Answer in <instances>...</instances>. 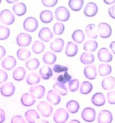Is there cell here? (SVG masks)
I'll use <instances>...</instances> for the list:
<instances>
[{"instance_id":"6da1fadb","label":"cell","mask_w":115,"mask_h":123,"mask_svg":"<svg viewBox=\"0 0 115 123\" xmlns=\"http://www.w3.org/2000/svg\"><path fill=\"white\" fill-rule=\"evenodd\" d=\"M55 18L61 22H66L69 19L70 13L69 10L65 6H61L55 10Z\"/></svg>"},{"instance_id":"7a4b0ae2","label":"cell","mask_w":115,"mask_h":123,"mask_svg":"<svg viewBox=\"0 0 115 123\" xmlns=\"http://www.w3.org/2000/svg\"><path fill=\"white\" fill-rule=\"evenodd\" d=\"M24 29L27 31L33 32L37 30L38 27L37 20L34 17H29L25 20L23 24Z\"/></svg>"},{"instance_id":"3957f363","label":"cell","mask_w":115,"mask_h":123,"mask_svg":"<svg viewBox=\"0 0 115 123\" xmlns=\"http://www.w3.org/2000/svg\"><path fill=\"white\" fill-rule=\"evenodd\" d=\"M37 108L42 116L48 117L50 116L53 112V107L47 102L41 101L37 105Z\"/></svg>"},{"instance_id":"277c9868","label":"cell","mask_w":115,"mask_h":123,"mask_svg":"<svg viewBox=\"0 0 115 123\" xmlns=\"http://www.w3.org/2000/svg\"><path fill=\"white\" fill-rule=\"evenodd\" d=\"M0 20L2 24L11 25L14 23L15 17L14 14L9 10L6 9L0 13Z\"/></svg>"},{"instance_id":"5b68a950","label":"cell","mask_w":115,"mask_h":123,"mask_svg":"<svg viewBox=\"0 0 115 123\" xmlns=\"http://www.w3.org/2000/svg\"><path fill=\"white\" fill-rule=\"evenodd\" d=\"M97 31L101 38H107L111 35L112 28L107 23L102 22L98 25Z\"/></svg>"},{"instance_id":"8992f818","label":"cell","mask_w":115,"mask_h":123,"mask_svg":"<svg viewBox=\"0 0 115 123\" xmlns=\"http://www.w3.org/2000/svg\"><path fill=\"white\" fill-rule=\"evenodd\" d=\"M32 41L31 36L25 32L20 33L16 37L17 43L20 47H27L31 43Z\"/></svg>"},{"instance_id":"52a82bcc","label":"cell","mask_w":115,"mask_h":123,"mask_svg":"<svg viewBox=\"0 0 115 123\" xmlns=\"http://www.w3.org/2000/svg\"><path fill=\"white\" fill-rule=\"evenodd\" d=\"M68 112L63 108L58 109L53 116V120L56 123H65L69 118Z\"/></svg>"},{"instance_id":"ba28073f","label":"cell","mask_w":115,"mask_h":123,"mask_svg":"<svg viewBox=\"0 0 115 123\" xmlns=\"http://www.w3.org/2000/svg\"><path fill=\"white\" fill-rule=\"evenodd\" d=\"M96 111L92 108L86 107L81 112V116L84 120L88 123L94 122L96 118Z\"/></svg>"},{"instance_id":"9c48e42d","label":"cell","mask_w":115,"mask_h":123,"mask_svg":"<svg viewBox=\"0 0 115 123\" xmlns=\"http://www.w3.org/2000/svg\"><path fill=\"white\" fill-rule=\"evenodd\" d=\"M98 60L102 62L108 63L112 60L113 56L108 48L106 47L101 48L98 52Z\"/></svg>"},{"instance_id":"30bf717a","label":"cell","mask_w":115,"mask_h":123,"mask_svg":"<svg viewBox=\"0 0 115 123\" xmlns=\"http://www.w3.org/2000/svg\"><path fill=\"white\" fill-rule=\"evenodd\" d=\"M112 120L113 116L110 111L104 109L99 112L98 117V123H111Z\"/></svg>"},{"instance_id":"8fae6325","label":"cell","mask_w":115,"mask_h":123,"mask_svg":"<svg viewBox=\"0 0 115 123\" xmlns=\"http://www.w3.org/2000/svg\"><path fill=\"white\" fill-rule=\"evenodd\" d=\"M98 11V6L94 2H90L86 4L84 10V13L86 16L93 17L97 14Z\"/></svg>"},{"instance_id":"7c38bea8","label":"cell","mask_w":115,"mask_h":123,"mask_svg":"<svg viewBox=\"0 0 115 123\" xmlns=\"http://www.w3.org/2000/svg\"><path fill=\"white\" fill-rule=\"evenodd\" d=\"M0 92H1L2 95L4 97H11L14 93L15 86L12 83L7 82L1 86V89H0Z\"/></svg>"},{"instance_id":"4fadbf2b","label":"cell","mask_w":115,"mask_h":123,"mask_svg":"<svg viewBox=\"0 0 115 123\" xmlns=\"http://www.w3.org/2000/svg\"><path fill=\"white\" fill-rule=\"evenodd\" d=\"M38 37L44 42H48L53 37V34L49 28L44 27L40 30Z\"/></svg>"},{"instance_id":"5bb4252c","label":"cell","mask_w":115,"mask_h":123,"mask_svg":"<svg viewBox=\"0 0 115 123\" xmlns=\"http://www.w3.org/2000/svg\"><path fill=\"white\" fill-rule=\"evenodd\" d=\"M29 92L35 99H41L44 96L45 88L41 85L35 86L30 88Z\"/></svg>"},{"instance_id":"9a60e30c","label":"cell","mask_w":115,"mask_h":123,"mask_svg":"<svg viewBox=\"0 0 115 123\" xmlns=\"http://www.w3.org/2000/svg\"><path fill=\"white\" fill-rule=\"evenodd\" d=\"M17 64V61L14 56H8L2 62L1 65L5 70L10 71L14 68Z\"/></svg>"},{"instance_id":"2e32d148","label":"cell","mask_w":115,"mask_h":123,"mask_svg":"<svg viewBox=\"0 0 115 123\" xmlns=\"http://www.w3.org/2000/svg\"><path fill=\"white\" fill-rule=\"evenodd\" d=\"M84 73L85 78L88 80H94L97 76L96 66L93 64L85 66L84 70Z\"/></svg>"},{"instance_id":"e0dca14e","label":"cell","mask_w":115,"mask_h":123,"mask_svg":"<svg viewBox=\"0 0 115 123\" xmlns=\"http://www.w3.org/2000/svg\"><path fill=\"white\" fill-rule=\"evenodd\" d=\"M91 101L92 103L97 107L103 106L106 104L105 96L101 92H97L93 95Z\"/></svg>"},{"instance_id":"ac0fdd59","label":"cell","mask_w":115,"mask_h":123,"mask_svg":"<svg viewBox=\"0 0 115 123\" xmlns=\"http://www.w3.org/2000/svg\"><path fill=\"white\" fill-rule=\"evenodd\" d=\"M65 43L61 38H56L50 43V48L55 53H60L64 47Z\"/></svg>"},{"instance_id":"d6986e66","label":"cell","mask_w":115,"mask_h":123,"mask_svg":"<svg viewBox=\"0 0 115 123\" xmlns=\"http://www.w3.org/2000/svg\"><path fill=\"white\" fill-rule=\"evenodd\" d=\"M47 100L53 105H57L60 102L61 97L59 94L53 90L48 92L47 96Z\"/></svg>"},{"instance_id":"ffe728a7","label":"cell","mask_w":115,"mask_h":123,"mask_svg":"<svg viewBox=\"0 0 115 123\" xmlns=\"http://www.w3.org/2000/svg\"><path fill=\"white\" fill-rule=\"evenodd\" d=\"M101 86L105 90L113 89L115 86V79L113 76H107L102 81Z\"/></svg>"},{"instance_id":"44dd1931","label":"cell","mask_w":115,"mask_h":123,"mask_svg":"<svg viewBox=\"0 0 115 123\" xmlns=\"http://www.w3.org/2000/svg\"><path fill=\"white\" fill-rule=\"evenodd\" d=\"M78 50V46L72 42H69L66 46L65 54L68 57H74L77 54Z\"/></svg>"},{"instance_id":"7402d4cb","label":"cell","mask_w":115,"mask_h":123,"mask_svg":"<svg viewBox=\"0 0 115 123\" xmlns=\"http://www.w3.org/2000/svg\"><path fill=\"white\" fill-rule=\"evenodd\" d=\"M21 102L22 105L25 107H30L35 103V98L30 93H25L21 96Z\"/></svg>"},{"instance_id":"603a6c76","label":"cell","mask_w":115,"mask_h":123,"mask_svg":"<svg viewBox=\"0 0 115 123\" xmlns=\"http://www.w3.org/2000/svg\"><path fill=\"white\" fill-rule=\"evenodd\" d=\"M25 116L28 123H35L36 120L40 118V115L34 109H30L25 114Z\"/></svg>"},{"instance_id":"cb8c5ba5","label":"cell","mask_w":115,"mask_h":123,"mask_svg":"<svg viewBox=\"0 0 115 123\" xmlns=\"http://www.w3.org/2000/svg\"><path fill=\"white\" fill-rule=\"evenodd\" d=\"M12 9L13 11L18 16H22L27 11L26 6L22 2H19L13 6Z\"/></svg>"},{"instance_id":"d4e9b609","label":"cell","mask_w":115,"mask_h":123,"mask_svg":"<svg viewBox=\"0 0 115 123\" xmlns=\"http://www.w3.org/2000/svg\"><path fill=\"white\" fill-rule=\"evenodd\" d=\"M26 74V71L25 68L20 66V67L16 68L13 72L12 77L14 80L17 81H21L24 79Z\"/></svg>"},{"instance_id":"484cf974","label":"cell","mask_w":115,"mask_h":123,"mask_svg":"<svg viewBox=\"0 0 115 123\" xmlns=\"http://www.w3.org/2000/svg\"><path fill=\"white\" fill-rule=\"evenodd\" d=\"M40 18L41 21L44 24H48L53 21V14L52 12L48 10H43L40 14Z\"/></svg>"},{"instance_id":"4316f807","label":"cell","mask_w":115,"mask_h":123,"mask_svg":"<svg viewBox=\"0 0 115 123\" xmlns=\"http://www.w3.org/2000/svg\"><path fill=\"white\" fill-rule=\"evenodd\" d=\"M43 61L46 64L52 65L57 61V56L51 52H46L43 56Z\"/></svg>"},{"instance_id":"83f0119b","label":"cell","mask_w":115,"mask_h":123,"mask_svg":"<svg viewBox=\"0 0 115 123\" xmlns=\"http://www.w3.org/2000/svg\"><path fill=\"white\" fill-rule=\"evenodd\" d=\"M39 73L43 80H47L53 75V71L50 66H43L40 68Z\"/></svg>"},{"instance_id":"f1b7e54d","label":"cell","mask_w":115,"mask_h":123,"mask_svg":"<svg viewBox=\"0 0 115 123\" xmlns=\"http://www.w3.org/2000/svg\"><path fill=\"white\" fill-rule=\"evenodd\" d=\"M85 32L88 38H91V39L98 38V31L96 29L95 24H91L87 25L85 28Z\"/></svg>"},{"instance_id":"f546056e","label":"cell","mask_w":115,"mask_h":123,"mask_svg":"<svg viewBox=\"0 0 115 123\" xmlns=\"http://www.w3.org/2000/svg\"><path fill=\"white\" fill-rule=\"evenodd\" d=\"M94 60H95V58H94V55L89 53H83L80 57L81 62L85 65L92 64L94 62Z\"/></svg>"},{"instance_id":"4dcf8cb0","label":"cell","mask_w":115,"mask_h":123,"mask_svg":"<svg viewBox=\"0 0 115 123\" xmlns=\"http://www.w3.org/2000/svg\"><path fill=\"white\" fill-rule=\"evenodd\" d=\"M66 108L71 114H75L80 109V106L77 101L74 100H71L66 104Z\"/></svg>"},{"instance_id":"1f68e13d","label":"cell","mask_w":115,"mask_h":123,"mask_svg":"<svg viewBox=\"0 0 115 123\" xmlns=\"http://www.w3.org/2000/svg\"><path fill=\"white\" fill-rule=\"evenodd\" d=\"M112 72L111 66L108 64H101L98 66V72L101 76H106Z\"/></svg>"},{"instance_id":"d6a6232c","label":"cell","mask_w":115,"mask_h":123,"mask_svg":"<svg viewBox=\"0 0 115 123\" xmlns=\"http://www.w3.org/2000/svg\"><path fill=\"white\" fill-rule=\"evenodd\" d=\"M98 47V43L96 41L93 40H88L84 43L83 49L88 52H94Z\"/></svg>"},{"instance_id":"836d02e7","label":"cell","mask_w":115,"mask_h":123,"mask_svg":"<svg viewBox=\"0 0 115 123\" xmlns=\"http://www.w3.org/2000/svg\"><path fill=\"white\" fill-rule=\"evenodd\" d=\"M85 34L83 30L81 29H77L74 31L72 34V39L74 42L78 43H81L85 40Z\"/></svg>"},{"instance_id":"e575fe53","label":"cell","mask_w":115,"mask_h":123,"mask_svg":"<svg viewBox=\"0 0 115 123\" xmlns=\"http://www.w3.org/2000/svg\"><path fill=\"white\" fill-rule=\"evenodd\" d=\"M45 48L44 43L39 40H36L33 43L32 49L33 52L36 54H40L44 52Z\"/></svg>"},{"instance_id":"d590c367","label":"cell","mask_w":115,"mask_h":123,"mask_svg":"<svg viewBox=\"0 0 115 123\" xmlns=\"http://www.w3.org/2000/svg\"><path fill=\"white\" fill-rule=\"evenodd\" d=\"M84 4L83 0H70L68 2V6L74 11H79L81 10Z\"/></svg>"},{"instance_id":"8d00e7d4","label":"cell","mask_w":115,"mask_h":123,"mask_svg":"<svg viewBox=\"0 0 115 123\" xmlns=\"http://www.w3.org/2000/svg\"><path fill=\"white\" fill-rule=\"evenodd\" d=\"M40 65L39 60L36 58H33L26 62L25 66L26 68L30 71L35 70L37 69Z\"/></svg>"},{"instance_id":"74e56055","label":"cell","mask_w":115,"mask_h":123,"mask_svg":"<svg viewBox=\"0 0 115 123\" xmlns=\"http://www.w3.org/2000/svg\"><path fill=\"white\" fill-rule=\"evenodd\" d=\"M17 56L20 61H25L29 58L31 56L30 51L25 48H20L17 50Z\"/></svg>"},{"instance_id":"f35d334b","label":"cell","mask_w":115,"mask_h":123,"mask_svg":"<svg viewBox=\"0 0 115 123\" xmlns=\"http://www.w3.org/2000/svg\"><path fill=\"white\" fill-rule=\"evenodd\" d=\"M41 81L40 76L36 73H30L28 75L26 82L29 85L32 86L39 83Z\"/></svg>"},{"instance_id":"ab89813d","label":"cell","mask_w":115,"mask_h":123,"mask_svg":"<svg viewBox=\"0 0 115 123\" xmlns=\"http://www.w3.org/2000/svg\"><path fill=\"white\" fill-rule=\"evenodd\" d=\"M93 85L90 82L84 81L81 85L80 92L82 94H88L92 91Z\"/></svg>"},{"instance_id":"60d3db41","label":"cell","mask_w":115,"mask_h":123,"mask_svg":"<svg viewBox=\"0 0 115 123\" xmlns=\"http://www.w3.org/2000/svg\"><path fill=\"white\" fill-rule=\"evenodd\" d=\"M53 88L61 96H66L68 93V90L67 87L64 84L59 82H56L53 85Z\"/></svg>"},{"instance_id":"b9f144b4","label":"cell","mask_w":115,"mask_h":123,"mask_svg":"<svg viewBox=\"0 0 115 123\" xmlns=\"http://www.w3.org/2000/svg\"><path fill=\"white\" fill-rule=\"evenodd\" d=\"M72 79V76L68 73V72H65L63 74H60L57 78L58 82L62 84H65L69 82Z\"/></svg>"},{"instance_id":"7bdbcfd3","label":"cell","mask_w":115,"mask_h":123,"mask_svg":"<svg viewBox=\"0 0 115 123\" xmlns=\"http://www.w3.org/2000/svg\"><path fill=\"white\" fill-rule=\"evenodd\" d=\"M10 34V30L6 26H0V40H4L9 38Z\"/></svg>"},{"instance_id":"ee69618b","label":"cell","mask_w":115,"mask_h":123,"mask_svg":"<svg viewBox=\"0 0 115 123\" xmlns=\"http://www.w3.org/2000/svg\"><path fill=\"white\" fill-rule=\"evenodd\" d=\"M80 86V81L77 79H71V80L69 82L68 84V88L69 90L71 92H75L79 88Z\"/></svg>"},{"instance_id":"f6af8a7d","label":"cell","mask_w":115,"mask_h":123,"mask_svg":"<svg viewBox=\"0 0 115 123\" xmlns=\"http://www.w3.org/2000/svg\"><path fill=\"white\" fill-rule=\"evenodd\" d=\"M53 31L55 35H61L65 30V25L61 22H57L53 25Z\"/></svg>"},{"instance_id":"bcb514c9","label":"cell","mask_w":115,"mask_h":123,"mask_svg":"<svg viewBox=\"0 0 115 123\" xmlns=\"http://www.w3.org/2000/svg\"><path fill=\"white\" fill-rule=\"evenodd\" d=\"M53 71L55 73H61L65 72H68V68L67 66H62L60 64H55L53 66Z\"/></svg>"},{"instance_id":"7dc6e473","label":"cell","mask_w":115,"mask_h":123,"mask_svg":"<svg viewBox=\"0 0 115 123\" xmlns=\"http://www.w3.org/2000/svg\"><path fill=\"white\" fill-rule=\"evenodd\" d=\"M108 103L111 105H115V91H110L107 94Z\"/></svg>"},{"instance_id":"c3c4849f","label":"cell","mask_w":115,"mask_h":123,"mask_svg":"<svg viewBox=\"0 0 115 123\" xmlns=\"http://www.w3.org/2000/svg\"><path fill=\"white\" fill-rule=\"evenodd\" d=\"M58 2V0H42V3L44 6L47 7H53Z\"/></svg>"},{"instance_id":"681fc988","label":"cell","mask_w":115,"mask_h":123,"mask_svg":"<svg viewBox=\"0 0 115 123\" xmlns=\"http://www.w3.org/2000/svg\"><path fill=\"white\" fill-rule=\"evenodd\" d=\"M11 123H26L22 116L20 115L14 116L12 118Z\"/></svg>"},{"instance_id":"f907efd6","label":"cell","mask_w":115,"mask_h":123,"mask_svg":"<svg viewBox=\"0 0 115 123\" xmlns=\"http://www.w3.org/2000/svg\"><path fill=\"white\" fill-rule=\"evenodd\" d=\"M8 75L6 71L0 69V84L7 81Z\"/></svg>"},{"instance_id":"816d5d0a","label":"cell","mask_w":115,"mask_h":123,"mask_svg":"<svg viewBox=\"0 0 115 123\" xmlns=\"http://www.w3.org/2000/svg\"><path fill=\"white\" fill-rule=\"evenodd\" d=\"M108 13L111 18L115 19V4L109 7L108 9Z\"/></svg>"},{"instance_id":"f5cc1de1","label":"cell","mask_w":115,"mask_h":123,"mask_svg":"<svg viewBox=\"0 0 115 123\" xmlns=\"http://www.w3.org/2000/svg\"><path fill=\"white\" fill-rule=\"evenodd\" d=\"M6 120V114L3 109L0 108V123H3Z\"/></svg>"},{"instance_id":"db71d44e","label":"cell","mask_w":115,"mask_h":123,"mask_svg":"<svg viewBox=\"0 0 115 123\" xmlns=\"http://www.w3.org/2000/svg\"><path fill=\"white\" fill-rule=\"evenodd\" d=\"M6 54V49L3 46H0V60H1Z\"/></svg>"},{"instance_id":"11a10c76","label":"cell","mask_w":115,"mask_h":123,"mask_svg":"<svg viewBox=\"0 0 115 123\" xmlns=\"http://www.w3.org/2000/svg\"><path fill=\"white\" fill-rule=\"evenodd\" d=\"M110 48L112 52L115 55V41H114L110 44Z\"/></svg>"},{"instance_id":"9f6ffc18","label":"cell","mask_w":115,"mask_h":123,"mask_svg":"<svg viewBox=\"0 0 115 123\" xmlns=\"http://www.w3.org/2000/svg\"><path fill=\"white\" fill-rule=\"evenodd\" d=\"M103 2L108 5L113 4L115 3V0H104Z\"/></svg>"},{"instance_id":"6f0895ef","label":"cell","mask_w":115,"mask_h":123,"mask_svg":"<svg viewBox=\"0 0 115 123\" xmlns=\"http://www.w3.org/2000/svg\"><path fill=\"white\" fill-rule=\"evenodd\" d=\"M18 0H7V2L10 4H12V3H16V2H17Z\"/></svg>"},{"instance_id":"680465c9","label":"cell","mask_w":115,"mask_h":123,"mask_svg":"<svg viewBox=\"0 0 115 123\" xmlns=\"http://www.w3.org/2000/svg\"><path fill=\"white\" fill-rule=\"evenodd\" d=\"M69 123H81L79 121V120L77 119H73V120H71Z\"/></svg>"},{"instance_id":"91938a15","label":"cell","mask_w":115,"mask_h":123,"mask_svg":"<svg viewBox=\"0 0 115 123\" xmlns=\"http://www.w3.org/2000/svg\"><path fill=\"white\" fill-rule=\"evenodd\" d=\"M38 123H50L46 120H41L40 122H38Z\"/></svg>"},{"instance_id":"94428289","label":"cell","mask_w":115,"mask_h":123,"mask_svg":"<svg viewBox=\"0 0 115 123\" xmlns=\"http://www.w3.org/2000/svg\"><path fill=\"white\" fill-rule=\"evenodd\" d=\"M1 2H2V1H1V0H0V3H1Z\"/></svg>"}]
</instances>
